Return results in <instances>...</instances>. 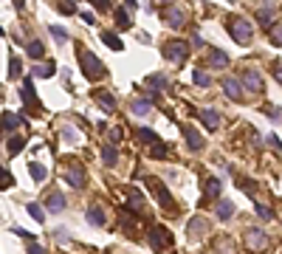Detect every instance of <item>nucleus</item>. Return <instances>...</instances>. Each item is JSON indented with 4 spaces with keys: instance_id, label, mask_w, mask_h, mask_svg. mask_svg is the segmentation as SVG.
Masks as SVG:
<instances>
[{
    "instance_id": "1",
    "label": "nucleus",
    "mask_w": 282,
    "mask_h": 254,
    "mask_svg": "<svg viewBox=\"0 0 282 254\" xmlns=\"http://www.w3.org/2000/svg\"><path fill=\"white\" fill-rule=\"evenodd\" d=\"M77 57H79V65H82V74L88 76L90 82L93 79H99V76H104L107 71H104V62H102L90 48H85V46H79V51H77Z\"/></svg>"
},
{
    "instance_id": "2",
    "label": "nucleus",
    "mask_w": 282,
    "mask_h": 254,
    "mask_svg": "<svg viewBox=\"0 0 282 254\" xmlns=\"http://www.w3.org/2000/svg\"><path fill=\"white\" fill-rule=\"evenodd\" d=\"M150 246L158 254H169L172 252V231L164 229V226H153L150 229Z\"/></svg>"
},
{
    "instance_id": "3",
    "label": "nucleus",
    "mask_w": 282,
    "mask_h": 254,
    "mask_svg": "<svg viewBox=\"0 0 282 254\" xmlns=\"http://www.w3.org/2000/svg\"><path fill=\"white\" fill-rule=\"evenodd\" d=\"M147 186H150V192L158 198V203H161V209H167L169 215H175L178 212V206H175V201H172V195L167 192V186L161 184L158 178H147Z\"/></svg>"
},
{
    "instance_id": "4",
    "label": "nucleus",
    "mask_w": 282,
    "mask_h": 254,
    "mask_svg": "<svg viewBox=\"0 0 282 254\" xmlns=\"http://www.w3.org/2000/svg\"><path fill=\"white\" fill-rule=\"evenodd\" d=\"M229 31H231V37H234L240 46H246V43H251V37H254V25L248 23L246 17H234L231 25H229Z\"/></svg>"
},
{
    "instance_id": "5",
    "label": "nucleus",
    "mask_w": 282,
    "mask_h": 254,
    "mask_svg": "<svg viewBox=\"0 0 282 254\" xmlns=\"http://www.w3.org/2000/svg\"><path fill=\"white\" fill-rule=\"evenodd\" d=\"M186 54H189V43H183V40H172V43L164 46V57L169 62H183Z\"/></svg>"
},
{
    "instance_id": "6",
    "label": "nucleus",
    "mask_w": 282,
    "mask_h": 254,
    "mask_svg": "<svg viewBox=\"0 0 282 254\" xmlns=\"http://www.w3.org/2000/svg\"><path fill=\"white\" fill-rule=\"evenodd\" d=\"M240 85H243V91H248V93H262V76H259V71L246 68V71H243Z\"/></svg>"
},
{
    "instance_id": "7",
    "label": "nucleus",
    "mask_w": 282,
    "mask_h": 254,
    "mask_svg": "<svg viewBox=\"0 0 282 254\" xmlns=\"http://www.w3.org/2000/svg\"><path fill=\"white\" fill-rule=\"evenodd\" d=\"M164 20H167L169 28H183L186 25V12L180 6H169L167 12H164Z\"/></svg>"
},
{
    "instance_id": "8",
    "label": "nucleus",
    "mask_w": 282,
    "mask_h": 254,
    "mask_svg": "<svg viewBox=\"0 0 282 254\" xmlns=\"http://www.w3.org/2000/svg\"><path fill=\"white\" fill-rule=\"evenodd\" d=\"M65 181H68L71 186H77V189H82V186H85V170L79 167V161H71V164H68Z\"/></svg>"
},
{
    "instance_id": "9",
    "label": "nucleus",
    "mask_w": 282,
    "mask_h": 254,
    "mask_svg": "<svg viewBox=\"0 0 282 254\" xmlns=\"http://www.w3.org/2000/svg\"><path fill=\"white\" fill-rule=\"evenodd\" d=\"M246 243H248V249H251V252H262V249L268 246V237H265V231H262V229H248Z\"/></svg>"
},
{
    "instance_id": "10",
    "label": "nucleus",
    "mask_w": 282,
    "mask_h": 254,
    "mask_svg": "<svg viewBox=\"0 0 282 254\" xmlns=\"http://www.w3.org/2000/svg\"><path fill=\"white\" fill-rule=\"evenodd\" d=\"M223 91H226L229 99H243V96H246V91H243V85H240L237 76H226V79H223Z\"/></svg>"
},
{
    "instance_id": "11",
    "label": "nucleus",
    "mask_w": 282,
    "mask_h": 254,
    "mask_svg": "<svg viewBox=\"0 0 282 254\" xmlns=\"http://www.w3.org/2000/svg\"><path fill=\"white\" fill-rule=\"evenodd\" d=\"M180 130H183V139H186V144H189V150H203V144H206V141H203V136L195 130V127L183 125Z\"/></svg>"
},
{
    "instance_id": "12",
    "label": "nucleus",
    "mask_w": 282,
    "mask_h": 254,
    "mask_svg": "<svg viewBox=\"0 0 282 254\" xmlns=\"http://www.w3.org/2000/svg\"><path fill=\"white\" fill-rule=\"evenodd\" d=\"M201 122L209 127V130H217V127H220V110H214V107H203V110H201Z\"/></svg>"
},
{
    "instance_id": "13",
    "label": "nucleus",
    "mask_w": 282,
    "mask_h": 254,
    "mask_svg": "<svg viewBox=\"0 0 282 254\" xmlns=\"http://www.w3.org/2000/svg\"><path fill=\"white\" fill-rule=\"evenodd\" d=\"M186 231H189V237H203V234L209 231V220L206 218H192Z\"/></svg>"
},
{
    "instance_id": "14",
    "label": "nucleus",
    "mask_w": 282,
    "mask_h": 254,
    "mask_svg": "<svg viewBox=\"0 0 282 254\" xmlns=\"http://www.w3.org/2000/svg\"><path fill=\"white\" fill-rule=\"evenodd\" d=\"M65 195H62V192H51V195L45 198V209H48V212H62V209H65Z\"/></svg>"
},
{
    "instance_id": "15",
    "label": "nucleus",
    "mask_w": 282,
    "mask_h": 254,
    "mask_svg": "<svg viewBox=\"0 0 282 254\" xmlns=\"http://www.w3.org/2000/svg\"><path fill=\"white\" fill-rule=\"evenodd\" d=\"M23 122H26V119H23L20 113H11V110H6V113H3V119H0V125H3V130H6V133H9V130L23 127Z\"/></svg>"
},
{
    "instance_id": "16",
    "label": "nucleus",
    "mask_w": 282,
    "mask_h": 254,
    "mask_svg": "<svg viewBox=\"0 0 282 254\" xmlns=\"http://www.w3.org/2000/svg\"><path fill=\"white\" fill-rule=\"evenodd\" d=\"M85 218H88V223L90 226H96V229H102V226H104V209L102 206H88V215H85Z\"/></svg>"
},
{
    "instance_id": "17",
    "label": "nucleus",
    "mask_w": 282,
    "mask_h": 254,
    "mask_svg": "<svg viewBox=\"0 0 282 254\" xmlns=\"http://www.w3.org/2000/svg\"><path fill=\"white\" fill-rule=\"evenodd\" d=\"M23 102L28 104V107H40V99L34 96V85H31V79H23Z\"/></svg>"
},
{
    "instance_id": "18",
    "label": "nucleus",
    "mask_w": 282,
    "mask_h": 254,
    "mask_svg": "<svg viewBox=\"0 0 282 254\" xmlns=\"http://www.w3.org/2000/svg\"><path fill=\"white\" fill-rule=\"evenodd\" d=\"M274 14H277V6H274V3H265L262 9H257V23L259 25H268L271 20H274Z\"/></svg>"
},
{
    "instance_id": "19",
    "label": "nucleus",
    "mask_w": 282,
    "mask_h": 254,
    "mask_svg": "<svg viewBox=\"0 0 282 254\" xmlns=\"http://www.w3.org/2000/svg\"><path fill=\"white\" fill-rule=\"evenodd\" d=\"M144 85H147V88H153V91H167V88H169V79L164 76V74H153V76H147Z\"/></svg>"
},
{
    "instance_id": "20",
    "label": "nucleus",
    "mask_w": 282,
    "mask_h": 254,
    "mask_svg": "<svg viewBox=\"0 0 282 254\" xmlns=\"http://www.w3.org/2000/svg\"><path fill=\"white\" fill-rule=\"evenodd\" d=\"M209 62H212L214 68H229V54H226V51H220V48H212Z\"/></svg>"
},
{
    "instance_id": "21",
    "label": "nucleus",
    "mask_w": 282,
    "mask_h": 254,
    "mask_svg": "<svg viewBox=\"0 0 282 254\" xmlns=\"http://www.w3.org/2000/svg\"><path fill=\"white\" fill-rule=\"evenodd\" d=\"M130 107H133L135 116H150L153 113V99H135Z\"/></svg>"
},
{
    "instance_id": "22",
    "label": "nucleus",
    "mask_w": 282,
    "mask_h": 254,
    "mask_svg": "<svg viewBox=\"0 0 282 254\" xmlns=\"http://www.w3.org/2000/svg\"><path fill=\"white\" fill-rule=\"evenodd\" d=\"M127 206H130V212H141L144 198H141V192H138V189H130V192H127Z\"/></svg>"
},
{
    "instance_id": "23",
    "label": "nucleus",
    "mask_w": 282,
    "mask_h": 254,
    "mask_svg": "<svg viewBox=\"0 0 282 254\" xmlns=\"http://www.w3.org/2000/svg\"><path fill=\"white\" fill-rule=\"evenodd\" d=\"M102 161L107 164V167H116V161H119V150H116L113 144H104V147H102Z\"/></svg>"
},
{
    "instance_id": "24",
    "label": "nucleus",
    "mask_w": 282,
    "mask_h": 254,
    "mask_svg": "<svg viewBox=\"0 0 282 254\" xmlns=\"http://www.w3.org/2000/svg\"><path fill=\"white\" fill-rule=\"evenodd\" d=\"M26 54L31 59H43V54H45V46L40 43V40H31L28 46H26Z\"/></svg>"
},
{
    "instance_id": "25",
    "label": "nucleus",
    "mask_w": 282,
    "mask_h": 254,
    "mask_svg": "<svg viewBox=\"0 0 282 254\" xmlns=\"http://www.w3.org/2000/svg\"><path fill=\"white\" fill-rule=\"evenodd\" d=\"M28 175H31L34 181L40 184V181H45V175H48V170H45V167H43L40 161H31V164H28Z\"/></svg>"
},
{
    "instance_id": "26",
    "label": "nucleus",
    "mask_w": 282,
    "mask_h": 254,
    "mask_svg": "<svg viewBox=\"0 0 282 254\" xmlns=\"http://www.w3.org/2000/svg\"><path fill=\"white\" fill-rule=\"evenodd\" d=\"M26 136H11L9 139V144H6V150H9V155H17V152L23 150V147H26Z\"/></svg>"
},
{
    "instance_id": "27",
    "label": "nucleus",
    "mask_w": 282,
    "mask_h": 254,
    "mask_svg": "<svg viewBox=\"0 0 282 254\" xmlns=\"http://www.w3.org/2000/svg\"><path fill=\"white\" fill-rule=\"evenodd\" d=\"M96 102H99L104 110H116V99H113L107 91H96Z\"/></svg>"
},
{
    "instance_id": "28",
    "label": "nucleus",
    "mask_w": 282,
    "mask_h": 254,
    "mask_svg": "<svg viewBox=\"0 0 282 254\" xmlns=\"http://www.w3.org/2000/svg\"><path fill=\"white\" fill-rule=\"evenodd\" d=\"M231 215H234V203H231V201H220V203H217V218L229 220Z\"/></svg>"
},
{
    "instance_id": "29",
    "label": "nucleus",
    "mask_w": 282,
    "mask_h": 254,
    "mask_svg": "<svg viewBox=\"0 0 282 254\" xmlns=\"http://www.w3.org/2000/svg\"><path fill=\"white\" fill-rule=\"evenodd\" d=\"M203 189H206V198H217L220 195V189H223V184H220V178H209Z\"/></svg>"
},
{
    "instance_id": "30",
    "label": "nucleus",
    "mask_w": 282,
    "mask_h": 254,
    "mask_svg": "<svg viewBox=\"0 0 282 254\" xmlns=\"http://www.w3.org/2000/svg\"><path fill=\"white\" fill-rule=\"evenodd\" d=\"M192 82H195L198 88H209V85H212V76H209L206 71H192Z\"/></svg>"
},
{
    "instance_id": "31",
    "label": "nucleus",
    "mask_w": 282,
    "mask_h": 254,
    "mask_svg": "<svg viewBox=\"0 0 282 254\" xmlns=\"http://www.w3.org/2000/svg\"><path fill=\"white\" fill-rule=\"evenodd\" d=\"M56 65L54 62H48V65H34V76H40V79H48V76H54Z\"/></svg>"
},
{
    "instance_id": "32",
    "label": "nucleus",
    "mask_w": 282,
    "mask_h": 254,
    "mask_svg": "<svg viewBox=\"0 0 282 254\" xmlns=\"http://www.w3.org/2000/svg\"><path fill=\"white\" fill-rule=\"evenodd\" d=\"M135 136L144 141V144H155V141H161L155 136V130H147V127H138V130H135Z\"/></svg>"
},
{
    "instance_id": "33",
    "label": "nucleus",
    "mask_w": 282,
    "mask_h": 254,
    "mask_svg": "<svg viewBox=\"0 0 282 254\" xmlns=\"http://www.w3.org/2000/svg\"><path fill=\"white\" fill-rule=\"evenodd\" d=\"M102 43H107L113 51H122V48H124V46H122V40L113 34V31H102Z\"/></svg>"
},
{
    "instance_id": "34",
    "label": "nucleus",
    "mask_w": 282,
    "mask_h": 254,
    "mask_svg": "<svg viewBox=\"0 0 282 254\" xmlns=\"http://www.w3.org/2000/svg\"><path fill=\"white\" fill-rule=\"evenodd\" d=\"M48 31H51V37H54L59 46H65L68 43V31L62 28V25H48Z\"/></svg>"
},
{
    "instance_id": "35",
    "label": "nucleus",
    "mask_w": 282,
    "mask_h": 254,
    "mask_svg": "<svg viewBox=\"0 0 282 254\" xmlns=\"http://www.w3.org/2000/svg\"><path fill=\"white\" fill-rule=\"evenodd\" d=\"M59 133H62V139H65L68 144H77V141H79V130H77V127L65 125V127H62V130H59Z\"/></svg>"
},
{
    "instance_id": "36",
    "label": "nucleus",
    "mask_w": 282,
    "mask_h": 254,
    "mask_svg": "<svg viewBox=\"0 0 282 254\" xmlns=\"http://www.w3.org/2000/svg\"><path fill=\"white\" fill-rule=\"evenodd\" d=\"M167 152H169L167 144H164V141H155V144H153V150H150V158H164Z\"/></svg>"
},
{
    "instance_id": "37",
    "label": "nucleus",
    "mask_w": 282,
    "mask_h": 254,
    "mask_svg": "<svg viewBox=\"0 0 282 254\" xmlns=\"http://www.w3.org/2000/svg\"><path fill=\"white\" fill-rule=\"evenodd\" d=\"M11 184H14V175H11L6 167H0V189H9Z\"/></svg>"
},
{
    "instance_id": "38",
    "label": "nucleus",
    "mask_w": 282,
    "mask_h": 254,
    "mask_svg": "<svg viewBox=\"0 0 282 254\" xmlns=\"http://www.w3.org/2000/svg\"><path fill=\"white\" fill-rule=\"evenodd\" d=\"M28 215H31L37 223H43V220H45V212L40 209V203H28Z\"/></svg>"
},
{
    "instance_id": "39",
    "label": "nucleus",
    "mask_w": 282,
    "mask_h": 254,
    "mask_svg": "<svg viewBox=\"0 0 282 254\" xmlns=\"http://www.w3.org/2000/svg\"><path fill=\"white\" fill-rule=\"evenodd\" d=\"M116 20H119V28H130V14L124 12V9L116 12Z\"/></svg>"
},
{
    "instance_id": "40",
    "label": "nucleus",
    "mask_w": 282,
    "mask_h": 254,
    "mask_svg": "<svg viewBox=\"0 0 282 254\" xmlns=\"http://www.w3.org/2000/svg\"><path fill=\"white\" fill-rule=\"evenodd\" d=\"M107 136H110V141H107V144H113V147H116V144H119V141H122L124 130H122V127H113V130H110V133H107Z\"/></svg>"
},
{
    "instance_id": "41",
    "label": "nucleus",
    "mask_w": 282,
    "mask_h": 254,
    "mask_svg": "<svg viewBox=\"0 0 282 254\" xmlns=\"http://www.w3.org/2000/svg\"><path fill=\"white\" fill-rule=\"evenodd\" d=\"M20 59H17V57H11L9 59V76H20Z\"/></svg>"
},
{
    "instance_id": "42",
    "label": "nucleus",
    "mask_w": 282,
    "mask_h": 254,
    "mask_svg": "<svg viewBox=\"0 0 282 254\" xmlns=\"http://www.w3.org/2000/svg\"><path fill=\"white\" fill-rule=\"evenodd\" d=\"M265 113H268V119L280 122V119H282V107H274V104H268V107H265Z\"/></svg>"
},
{
    "instance_id": "43",
    "label": "nucleus",
    "mask_w": 282,
    "mask_h": 254,
    "mask_svg": "<svg viewBox=\"0 0 282 254\" xmlns=\"http://www.w3.org/2000/svg\"><path fill=\"white\" fill-rule=\"evenodd\" d=\"M271 40H274V46H282V25L271 28Z\"/></svg>"
},
{
    "instance_id": "44",
    "label": "nucleus",
    "mask_w": 282,
    "mask_h": 254,
    "mask_svg": "<svg viewBox=\"0 0 282 254\" xmlns=\"http://www.w3.org/2000/svg\"><path fill=\"white\" fill-rule=\"evenodd\" d=\"M257 215H259L262 220H271V218H274V212H271L268 206H262V203H257Z\"/></svg>"
},
{
    "instance_id": "45",
    "label": "nucleus",
    "mask_w": 282,
    "mask_h": 254,
    "mask_svg": "<svg viewBox=\"0 0 282 254\" xmlns=\"http://www.w3.org/2000/svg\"><path fill=\"white\" fill-rule=\"evenodd\" d=\"M56 12H62V14H74V12H77V6H71V3H56Z\"/></svg>"
},
{
    "instance_id": "46",
    "label": "nucleus",
    "mask_w": 282,
    "mask_h": 254,
    "mask_svg": "<svg viewBox=\"0 0 282 254\" xmlns=\"http://www.w3.org/2000/svg\"><path fill=\"white\" fill-rule=\"evenodd\" d=\"M11 231H14V234H20V237H26V240H31V243H34V234H31V231L20 229V226H11Z\"/></svg>"
},
{
    "instance_id": "47",
    "label": "nucleus",
    "mask_w": 282,
    "mask_h": 254,
    "mask_svg": "<svg viewBox=\"0 0 282 254\" xmlns=\"http://www.w3.org/2000/svg\"><path fill=\"white\" fill-rule=\"evenodd\" d=\"M265 139H268V144L274 147V150H282V139H280V136H265Z\"/></svg>"
},
{
    "instance_id": "48",
    "label": "nucleus",
    "mask_w": 282,
    "mask_h": 254,
    "mask_svg": "<svg viewBox=\"0 0 282 254\" xmlns=\"http://www.w3.org/2000/svg\"><path fill=\"white\" fill-rule=\"evenodd\" d=\"M93 9H99V12H107V9H110V3H107V0H93Z\"/></svg>"
},
{
    "instance_id": "49",
    "label": "nucleus",
    "mask_w": 282,
    "mask_h": 254,
    "mask_svg": "<svg viewBox=\"0 0 282 254\" xmlns=\"http://www.w3.org/2000/svg\"><path fill=\"white\" fill-rule=\"evenodd\" d=\"M54 237H56V240H59V243H68V240H71V234H68L65 229H59V231H54Z\"/></svg>"
},
{
    "instance_id": "50",
    "label": "nucleus",
    "mask_w": 282,
    "mask_h": 254,
    "mask_svg": "<svg viewBox=\"0 0 282 254\" xmlns=\"http://www.w3.org/2000/svg\"><path fill=\"white\" fill-rule=\"evenodd\" d=\"M28 254H45V249L43 246H37V243H31V246H28Z\"/></svg>"
},
{
    "instance_id": "51",
    "label": "nucleus",
    "mask_w": 282,
    "mask_h": 254,
    "mask_svg": "<svg viewBox=\"0 0 282 254\" xmlns=\"http://www.w3.org/2000/svg\"><path fill=\"white\" fill-rule=\"evenodd\" d=\"M274 76H277V82L282 85V62H277V65H274Z\"/></svg>"
}]
</instances>
